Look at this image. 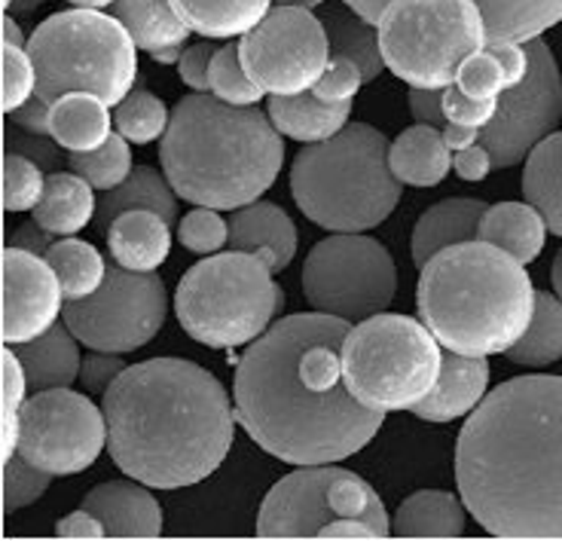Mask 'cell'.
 I'll return each instance as SVG.
<instances>
[{
	"mask_svg": "<svg viewBox=\"0 0 562 541\" xmlns=\"http://www.w3.org/2000/svg\"><path fill=\"white\" fill-rule=\"evenodd\" d=\"M349 322L327 313L279 318L241 356L233 380L236 419L269 457L334 465L380 435L382 414L355 398L342 373Z\"/></svg>",
	"mask_w": 562,
	"mask_h": 541,
	"instance_id": "obj_1",
	"label": "cell"
},
{
	"mask_svg": "<svg viewBox=\"0 0 562 541\" xmlns=\"http://www.w3.org/2000/svg\"><path fill=\"white\" fill-rule=\"evenodd\" d=\"M456 484L495 539H562V376H517L480 401L456 443Z\"/></svg>",
	"mask_w": 562,
	"mask_h": 541,
	"instance_id": "obj_2",
	"label": "cell"
},
{
	"mask_svg": "<svg viewBox=\"0 0 562 541\" xmlns=\"http://www.w3.org/2000/svg\"><path fill=\"white\" fill-rule=\"evenodd\" d=\"M101 398L113 465L144 486L202 484L233 447L229 395L196 361L150 358L132 364Z\"/></svg>",
	"mask_w": 562,
	"mask_h": 541,
	"instance_id": "obj_3",
	"label": "cell"
},
{
	"mask_svg": "<svg viewBox=\"0 0 562 541\" xmlns=\"http://www.w3.org/2000/svg\"><path fill=\"white\" fill-rule=\"evenodd\" d=\"M159 162L178 200L239 212L276 184L284 142L272 116L257 104L236 108L209 92H193L171 111Z\"/></svg>",
	"mask_w": 562,
	"mask_h": 541,
	"instance_id": "obj_4",
	"label": "cell"
},
{
	"mask_svg": "<svg viewBox=\"0 0 562 541\" xmlns=\"http://www.w3.org/2000/svg\"><path fill=\"white\" fill-rule=\"evenodd\" d=\"M522 267L483 239L443 248L422 267L419 318L450 352L505 356L535 315L538 291Z\"/></svg>",
	"mask_w": 562,
	"mask_h": 541,
	"instance_id": "obj_5",
	"label": "cell"
},
{
	"mask_svg": "<svg viewBox=\"0 0 562 541\" xmlns=\"http://www.w3.org/2000/svg\"><path fill=\"white\" fill-rule=\"evenodd\" d=\"M380 128L349 123L327 142L310 144L291 166V193L312 224L330 233H367L401 202V181Z\"/></svg>",
	"mask_w": 562,
	"mask_h": 541,
	"instance_id": "obj_6",
	"label": "cell"
},
{
	"mask_svg": "<svg viewBox=\"0 0 562 541\" xmlns=\"http://www.w3.org/2000/svg\"><path fill=\"white\" fill-rule=\"evenodd\" d=\"M135 46V37L116 15L83 7L49 15L29 37L37 99L53 108V101L68 92H92L116 108L138 77Z\"/></svg>",
	"mask_w": 562,
	"mask_h": 541,
	"instance_id": "obj_7",
	"label": "cell"
},
{
	"mask_svg": "<svg viewBox=\"0 0 562 541\" xmlns=\"http://www.w3.org/2000/svg\"><path fill=\"white\" fill-rule=\"evenodd\" d=\"M263 255L226 251L199 260L183 272L175 313L187 337L209 349L251 346L272 328L281 309V288Z\"/></svg>",
	"mask_w": 562,
	"mask_h": 541,
	"instance_id": "obj_8",
	"label": "cell"
},
{
	"mask_svg": "<svg viewBox=\"0 0 562 541\" xmlns=\"http://www.w3.org/2000/svg\"><path fill=\"white\" fill-rule=\"evenodd\" d=\"M440 368V340L425 322L409 315H370L342 342V373L349 392L380 414L413 410L435 392Z\"/></svg>",
	"mask_w": 562,
	"mask_h": 541,
	"instance_id": "obj_9",
	"label": "cell"
},
{
	"mask_svg": "<svg viewBox=\"0 0 562 541\" xmlns=\"http://www.w3.org/2000/svg\"><path fill=\"white\" fill-rule=\"evenodd\" d=\"M376 29L385 68L409 89H447L490 43L477 0H392Z\"/></svg>",
	"mask_w": 562,
	"mask_h": 541,
	"instance_id": "obj_10",
	"label": "cell"
},
{
	"mask_svg": "<svg viewBox=\"0 0 562 541\" xmlns=\"http://www.w3.org/2000/svg\"><path fill=\"white\" fill-rule=\"evenodd\" d=\"M358 517L389 539L392 523L376 489L355 471L334 465H303L281 477L257 514L260 539H318L327 523Z\"/></svg>",
	"mask_w": 562,
	"mask_h": 541,
	"instance_id": "obj_11",
	"label": "cell"
},
{
	"mask_svg": "<svg viewBox=\"0 0 562 541\" xmlns=\"http://www.w3.org/2000/svg\"><path fill=\"white\" fill-rule=\"evenodd\" d=\"M303 294L315 313L364 322L389 309L397 294V270L376 239L364 233H334L306 257Z\"/></svg>",
	"mask_w": 562,
	"mask_h": 541,
	"instance_id": "obj_12",
	"label": "cell"
},
{
	"mask_svg": "<svg viewBox=\"0 0 562 541\" xmlns=\"http://www.w3.org/2000/svg\"><path fill=\"white\" fill-rule=\"evenodd\" d=\"M169 313V294L156 272L108 267L104 285L86 300H74L61 315L70 334L95 352L126 356L154 340Z\"/></svg>",
	"mask_w": 562,
	"mask_h": 541,
	"instance_id": "obj_13",
	"label": "cell"
},
{
	"mask_svg": "<svg viewBox=\"0 0 562 541\" xmlns=\"http://www.w3.org/2000/svg\"><path fill=\"white\" fill-rule=\"evenodd\" d=\"M239 56L254 83L269 95L312 92L330 65V37L306 7H279L248 31Z\"/></svg>",
	"mask_w": 562,
	"mask_h": 541,
	"instance_id": "obj_14",
	"label": "cell"
},
{
	"mask_svg": "<svg viewBox=\"0 0 562 541\" xmlns=\"http://www.w3.org/2000/svg\"><path fill=\"white\" fill-rule=\"evenodd\" d=\"M108 447V416L70 388L34 392L22 410L19 453L53 477L83 474Z\"/></svg>",
	"mask_w": 562,
	"mask_h": 541,
	"instance_id": "obj_15",
	"label": "cell"
},
{
	"mask_svg": "<svg viewBox=\"0 0 562 541\" xmlns=\"http://www.w3.org/2000/svg\"><path fill=\"white\" fill-rule=\"evenodd\" d=\"M526 80L498 95L492 123L480 128V144L490 150L495 169L522 162L562 120V77L557 58L541 37L526 41Z\"/></svg>",
	"mask_w": 562,
	"mask_h": 541,
	"instance_id": "obj_16",
	"label": "cell"
},
{
	"mask_svg": "<svg viewBox=\"0 0 562 541\" xmlns=\"http://www.w3.org/2000/svg\"><path fill=\"white\" fill-rule=\"evenodd\" d=\"M61 282L49 260L22 248H3V346H22L43 337L61 315Z\"/></svg>",
	"mask_w": 562,
	"mask_h": 541,
	"instance_id": "obj_17",
	"label": "cell"
},
{
	"mask_svg": "<svg viewBox=\"0 0 562 541\" xmlns=\"http://www.w3.org/2000/svg\"><path fill=\"white\" fill-rule=\"evenodd\" d=\"M346 3H351L376 25L392 0H346ZM477 7L486 19L490 43H526L562 22V0H477Z\"/></svg>",
	"mask_w": 562,
	"mask_h": 541,
	"instance_id": "obj_18",
	"label": "cell"
},
{
	"mask_svg": "<svg viewBox=\"0 0 562 541\" xmlns=\"http://www.w3.org/2000/svg\"><path fill=\"white\" fill-rule=\"evenodd\" d=\"M86 511H92L108 527V539H159L162 536V508L132 481H108L89 489L83 499Z\"/></svg>",
	"mask_w": 562,
	"mask_h": 541,
	"instance_id": "obj_19",
	"label": "cell"
},
{
	"mask_svg": "<svg viewBox=\"0 0 562 541\" xmlns=\"http://www.w3.org/2000/svg\"><path fill=\"white\" fill-rule=\"evenodd\" d=\"M486 388H490L486 358L459 356L447 349L435 392L413 407V416H419L425 422H452L459 416L474 414L480 401L486 398Z\"/></svg>",
	"mask_w": 562,
	"mask_h": 541,
	"instance_id": "obj_20",
	"label": "cell"
},
{
	"mask_svg": "<svg viewBox=\"0 0 562 541\" xmlns=\"http://www.w3.org/2000/svg\"><path fill=\"white\" fill-rule=\"evenodd\" d=\"M229 248L263 255L279 275L291 267L296 255L294 221L272 202H251L229 217Z\"/></svg>",
	"mask_w": 562,
	"mask_h": 541,
	"instance_id": "obj_21",
	"label": "cell"
},
{
	"mask_svg": "<svg viewBox=\"0 0 562 541\" xmlns=\"http://www.w3.org/2000/svg\"><path fill=\"white\" fill-rule=\"evenodd\" d=\"M108 251L126 270L156 272L171 255V224L150 208L123 212L108 229Z\"/></svg>",
	"mask_w": 562,
	"mask_h": 541,
	"instance_id": "obj_22",
	"label": "cell"
},
{
	"mask_svg": "<svg viewBox=\"0 0 562 541\" xmlns=\"http://www.w3.org/2000/svg\"><path fill=\"white\" fill-rule=\"evenodd\" d=\"M315 15L322 19L324 31L330 37V53L349 56L364 74V83H373L385 71L380 29H373V22L358 13L351 3L324 0L322 7H315Z\"/></svg>",
	"mask_w": 562,
	"mask_h": 541,
	"instance_id": "obj_23",
	"label": "cell"
},
{
	"mask_svg": "<svg viewBox=\"0 0 562 541\" xmlns=\"http://www.w3.org/2000/svg\"><path fill=\"white\" fill-rule=\"evenodd\" d=\"M483 214L486 205L480 200H443L431 205L413 227V239H409L413 263L422 270L437 251L459 243H474Z\"/></svg>",
	"mask_w": 562,
	"mask_h": 541,
	"instance_id": "obj_24",
	"label": "cell"
},
{
	"mask_svg": "<svg viewBox=\"0 0 562 541\" xmlns=\"http://www.w3.org/2000/svg\"><path fill=\"white\" fill-rule=\"evenodd\" d=\"M394 178L409 187H437L452 169V150L443 128L437 126H409L401 132L389 147Z\"/></svg>",
	"mask_w": 562,
	"mask_h": 541,
	"instance_id": "obj_25",
	"label": "cell"
},
{
	"mask_svg": "<svg viewBox=\"0 0 562 541\" xmlns=\"http://www.w3.org/2000/svg\"><path fill=\"white\" fill-rule=\"evenodd\" d=\"M269 116L284 138L294 142L318 144L339 135L349 126L351 101L330 104L322 101L315 92H300V95H272L269 99Z\"/></svg>",
	"mask_w": 562,
	"mask_h": 541,
	"instance_id": "obj_26",
	"label": "cell"
},
{
	"mask_svg": "<svg viewBox=\"0 0 562 541\" xmlns=\"http://www.w3.org/2000/svg\"><path fill=\"white\" fill-rule=\"evenodd\" d=\"M104 104L92 92H68L49 108V138L68 154H89L111 138L113 120Z\"/></svg>",
	"mask_w": 562,
	"mask_h": 541,
	"instance_id": "obj_27",
	"label": "cell"
},
{
	"mask_svg": "<svg viewBox=\"0 0 562 541\" xmlns=\"http://www.w3.org/2000/svg\"><path fill=\"white\" fill-rule=\"evenodd\" d=\"M77 337L70 334V328L53 325L43 337L19 346V361L25 368L31 392H46V388H70L74 380L80 376L83 358L77 349Z\"/></svg>",
	"mask_w": 562,
	"mask_h": 541,
	"instance_id": "obj_28",
	"label": "cell"
},
{
	"mask_svg": "<svg viewBox=\"0 0 562 541\" xmlns=\"http://www.w3.org/2000/svg\"><path fill=\"white\" fill-rule=\"evenodd\" d=\"M477 239L502 248L520 263H532L544 251L548 221L529 202H498L480 217Z\"/></svg>",
	"mask_w": 562,
	"mask_h": 541,
	"instance_id": "obj_29",
	"label": "cell"
},
{
	"mask_svg": "<svg viewBox=\"0 0 562 541\" xmlns=\"http://www.w3.org/2000/svg\"><path fill=\"white\" fill-rule=\"evenodd\" d=\"M95 187L77 171H53L46 178L43 196L34 208V221L53 236H77L89 227V221L99 214L95 208Z\"/></svg>",
	"mask_w": 562,
	"mask_h": 541,
	"instance_id": "obj_30",
	"label": "cell"
},
{
	"mask_svg": "<svg viewBox=\"0 0 562 541\" xmlns=\"http://www.w3.org/2000/svg\"><path fill=\"white\" fill-rule=\"evenodd\" d=\"M464 501L452 493L422 489L394 511V539H459L464 536Z\"/></svg>",
	"mask_w": 562,
	"mask_h": 541,
	"instance_id": "obj_31",
	"label": "cell"
},
{
	"mask_svg": "<svg viewBox=\"0 0 562 541\" xmlns=\"http://www.w3.org/2000/svg\"><path fill=\"white\" fill-rule=\"evenodd\" d=\"M276 0H171L175 13L202 37H245L267 19Z\"/></svg>",
	"mask_w": 562,
	"mask_h": 541,
	"instance_id": "obj_32",
	"label": "cell"
},
{
	"mask_svg": "<svg viewBox=\"0 0 562 541\" xmlns=\"http://www.w3.org/2000/svg\"><path fill=\"white\" fill-rule=\"evenodd\" d=\"M132 208H150V212L162 214L169 224H175L178 221V193L169 184V178H162L150 166H138V169H132L123 184L113 187L101 196L95 224L108 233L113 221L123 212H132Z\"/></svg>",
	"mask_w": 562,
	"mask_h": 541,
	"instance_id": "obj_33",
	"label": "cell"
},
{
	"mask_svg": "<svg viewBox=\"0 0 562 541\" xmlns=\"http://www.w3.org/2000/svg\"><path fill=\"white\" fill-rule=\"evenodd\" d=\"M522 196L541 212L550 233L562 236V132H550L526 157Z\"/></svg>",
	"mask_w": 562,
	"mask_h": 541,
	"instance_id": "obj_34",
	"label": "cell"
},
{
	"mask_svg": "<svg viewBox=\"0 0 562 541\" xmlns=\"http://www.w3.org/2000/svg\"><path fill=\"white\" fill-rule=\"evenodd\" d=\"M113 13L150 56L162 49H181L190 37V29L178 19L171 0H116Z\"/></svg>",
	"mask_w": 562,
	"mask_h": 541,
	"instance_id": "obj_35",
	"label": "cell"
},
{
	"mask_svg": "<svg viewBox=\"0 0 562 541\" xmlns=\"http://www.w3.org/2000/svg\"><path fill=\"white\" fill-rule=\"evenodd\" d=\"M514 364L544 368L562 358V300L548 291L535 294V315L520 340L505 352Z\"/></svg>",
	"mask_w": 562,
	"mask_h": 541,
	"instance_id": "obj_36",
	"label": "cell"
},
{
	"mask_svg": "<svg viewBox=\"0 0 562 541\" xmlns=\"http://www.w3.org/2000/svg\"><path fill=\"white\" fill-rule=\"evenodd\" d=\"M46 260L56 270L61 294L68 303L95 294L108 279V263L99 255V248L83 243V239H74V236L53 243V248L46 251Z\"/></svg>",
	"mask_w": 562,
	"mask_h": 541,
	"instance_id": "obj_37",
	"label": "cell"
},
{
	"mask_svg": "<svg viewBox=\"0 0 562 541\" xmlns=\"http://www.w3.org/2000/svg\"><path fill=\"white\" fill-rule=\"evenodd\" d=\"M169 108L156 99L150 89H132L126 99L116 104L113 126L132 144H150L166 135L169 128Z\"/></svg>",
	"mask_w": 562,
	"mask_h": 541,
	"instance_id": "obj_38",
	"label": "cell"
},
{
	"mask_svg": "<svg viewBox=\"0 0 562 541\" xmlns=\"http://www.w3.org/2000/svg\"><path fill=\"white\" fill-rule=\"evenodd\" d=\"M128 138L113 132L108 142L89 154H68L70 171H77L95 190H113L132 174V147Z\"/></svg>",
	"mask_w": 562,
	"mask_h": 541,
	"instance_id": "obj_39",
	"label": "cell"
},
{
	"mask_svg": "<svg viewBox=\"0 0 562 541\" xmlns=\"http://www.w3.org/2000/svg\"><path fill=\"white\" fill-rule=\"evenodd\" d=\"M209 83L211 95H217L226 104H236V108H251L257 101L263 99L267 92L254 83L239 56V43H224L217 46V53L211 58L209 68Z\"/></svg>",
	"mask_w": 562,
	"mask_h": 541,
	"instance_id": "obj_40",
	"label": "cell"
},
{
	"mask_svg": "<svg viewBox=\"0 0 562 541\" xmlns=\"http://www.w3.org/2000/svg\"><path fill=\"white\" fill-rule=\"evenodd\" d=\"M43 187H46V178H43V169L34 159L13 154V150L3 157V208L7 212L37 208Z\"/></svg>",
	"mask_w": 562,
	"mask_h": 541,
	"instance_id": "obj_41",
	"label": "cell"
},
{
	"mask_svg": "<svg viewBox=\"0 0 562 541\" xmlns=\"http://www.w3.org/2000/svg\"><path fill=\"white\" fill-rule=\"evenodd\" d=\"M29 376L19 356L3 352V459H13L19 450V431H22V410H25V392H29Z\"/></svg>",
	"mask_w": 562,
	"mask_h": 541,
	"instance_id": "obj_42",
	"label": "cell"
},
{
	"mask_svg": "<svg viewBox=\"0 0 562 541\" xmlns=\"http://www.w3.org/2000/svg\"><path fill=\"white\" fill-rule=\"evenodd\" d=\"M3 77H0V89H3V111L13 114L19 111L25 101L37 95V68H34V58L29 49L15 46V43H3Z\"/></svg>",
	"mask_w": 562,
	"mask_h": 541,
	"instance_id": "obj_43",
	"label": "cell"
},
{
	"mask_svg": "<svg viewBox=\"0 0 562 541\" xmlns=\"http://www.w3.org/2000/svg\"><path fill=\"white\" fill-rule=\"evenodd\" d=\"M49 481H53V474L31 465L22 453L3 459V511L13 514L19 508L34 505L49 489Z\"/></svg>",
	"mask_w": 562,
	"mask_h": 541,
	"instance_id": "obj_44",
	"label": "cell"
},
{
	"mask_svg": "<svg viewBox=\"0 0 562 541\" xmlns=\"http://www.w3.org/2000/svg\"><path fill=\"white\" fill-rule=\"evenodd\" d=\"M178 239L193 255H217L221 248H229V221H224L217 208L196 205L193 212L183 214Z\"/></svg>",
	"mask_w": 562,
	"mask_h": 541,
	"instance_id": "obj_45",
	"label": "cell"
},
{
	"mask_svg": "<svg viewBox=\"0 0 562 541\" xmlns=\"http://www.w3.org/2000/svg\"><path fill=\"white\" fill-rule=\"evenodd\" d=\"M456 86L471 99L495 101L507 89V77L498 58L492 56L490 49H480L474 56L464 58L462 68L456 74Z\"/></svg>",
	"mask_w": 562,
	"mask_h": 541,
	"instance_id": "obj_46",
	"label": "cell"
},
{
	"mask_svg": "<svg viewBox=\"0 0 562 541\" xmlns=\"http://www.w3.org/2000/svg\"><path fill=\"white\" fill-rule=\"evenodd\" d=\"M364 86V74L361 68L351 61L349 56H334L327 71L322 74V80L315 83V95L322 101H330V104H342V101H351L358 95V89Z\"/></svg>",
	"mask_w": 562,
	"mask_h": 541,
	"instance_id": "obj_47",
	"label": "cell"
},
{
	"mask_svg": "<svg viewBox=\"0 0 562 541\" xmlns=\"http://www.w3.org/2000/svg\"><path fill=\"white\" fill-rule=\"evenodd\" d=\"M495 111H498V99L495 101L471 99V95H464L462 89H459L456 83L443 89V114H447V123L486 128L492 123Z\"/></svg>",
	"mask_w": 562,
	"mask_h": 541,
	"instance_id": "obj_48",
	"label": "cell"
},
{
	"mask_svg": "<svg viewBox=\"0 0 562 541\" xmlns=\"http://www.w3.org/2000/svg\"><path fill=\"white\" fill-rule=\"evenodd\" d=\"M123 371H126V364L120 361L116 352H95V349H92V356L83 358L80 380H83L86 392H92V395H104V392L113 385V380H116Z\"/></svg>",
	"mask_w": 562,
	"mask_h": 541,
	"instance_id": "obj_49",
	"label": "cell"
},
{
	"mask_svg": "<svg viewBox=\"0 0 562 541\" xmlns=\"http://www.w3.org/2000/svg\"><path fill=\"white\" fill-rule=\"evenodd\" d=\"M214 53H217V46H211V43H193L183 49L181 61H178L183 86H190L193 92H211L209 68Z\"/></svg>",
	"mask_w": 562,
	"mask_h": 541,
	"instance_id": "obj_50",
	"label": "cell"
},
{
	"mask_svg": "<svg viewBox=\"0 0 562 541\" xmlns=\"http://www.w3.org/2000/svg\"><path fill=\"white\" fill-rule=\"evenodd\" d=\"M486 49L498 58V65H502V71L507 77V89H514V86H520L526 80V71H529L526 43H490Z\"/></svg>",
	"mask_w": 562,
	"mask_h": 541,
	"instance_id": "obj_51",
	"label": "cell"
},
{
	"mask_svg": "<svg viewBox=\"0 0 562 541\" xmlns=\"http://www.w3.org/2000/svg\"><path fill=\"white\" fill-rule=\"evenodd\" d=\"M409 114L425 126H447L443 114V89H409Z\"/></svg>",
	"mask_w": 562,
	"mask_h": 541,
	"instance_id": "obj_52",
	"label": "cell"
},
{
	"mask_svg": "<svg viewBox=\"0 0 562 541\" xmlns=\"http://www.w3.org/2000/svg\"><path fill=\"white\" fill-rule=\"evenodd\" d=\"M7 144L13 147V154H22V157L34 159L41 169H58L61 166V154H58V144L46 142V135H31L25 132L22 138L10 135Z\"/></svg>",
	"mask_w": 562,
	"mask_h": 541,
	"instance_id": "obj_53",
	"label": "cell"
},
{
	"mask_svg": "<svg viewBox=\"0 0 562 541\" xmlns=\"http://www.w3.org/2000/svg\"><path fill=\"white\" fill-rule=\"evenodd\" d=\"M56 536L58 539H108V527L101 523L95 514L80 508V511H74L58 520Z\"/></svg>",
	"mask_w": 562,
	"mask_h": 541,
	"instance_id": "obj_54",
	"label": "cell"
},
{
	"mask_svg": "<svg viewBox=\"0 0 562 541\" xmlns=\"http://www.w3.org/2000/svg\"><path fill=\"white\" fill-rule=\"evenodd\" d=\"M492 169H495V166H492L490 150L480 142L471 144V147H464L459 154H452V171H456L462 181H483Z\"/></svg>",
	"mask_w": 562,
	"mask_h": 541,
	"instance_id": "obj_55",
	"label": "cell"
},
{
	"mask_svg": "<svg viewBox=\"0 0 562 541\" xmlns=\"http://www.w3.org/2000/svg\"><path fill=\"white\" fill-rule=\"evenodd\" d=\"M10 123L22 132H31V135H49V104L34 95L19 111L10 114Z\"/></svg>",
	"mask_w": 562,
	"mask_h": 541,
	"instance_id": "obj_56",
	"label": "cell"
},
{
	"mask_svg": "<svg viewBox=\"0 0 562 541\" xmlns=\"http://www.w3.org/2000/svg\"><path fill=\"white\" fill-rule=\"evenodd\" d=\"M7 245L22 248V251H31V255L46 257V251L53 248V233L46 227H41L37 221H31V224H22V227L10 233V243Z\"/></svg>",
	"mask_w": 562,
	"mask_h": 541,
	"instance_id": "obj_57",
	"label": "cell"
},
{
	"mask_svg": "<svg viewBox=\"0 0 562 541\" xmlns=\"http://www.w3.org/2000/svg\"><path fill=\"white\" fill-rule=\"evenodd\" d=\"M318 539H382V536L358 517H339L318 532Z\"/></svg>",
	"mask_w": 562,
	"mask_h": 541,
	"instance_id": "obj_58",
	"label": "cell"
},
{
	"mask_svg": "<svg viewBox=\"0 0 562 541\" xmlns=\"http://www.w3.org/2000/svg\"><path fill=\"white\" fill-rule=\"evenodd\" d=\"M443 138H447V144H450L452 154H459V150H464V147H471V144L480 142V128L447 123V126H443Z\"/></svg>",
	"mask_w": 562,
	"mask_h": 541,
	"instance_id": "obj_59",
	"label": "cell"
},
{
	"mask_svg": "<svg viewBox=\"0 0 562 541\" xmlns=\"http://www.w3.org/2000/svg\"><path fill=\"white\" fill-rule=\"evenodd\" d=\"M3 43H15V46H22L25 43V37H22V29L15 25V19H10V15H3Z\"/></svg>",
	"mask_w": 562,
	"mask_h": 541,
	"instance_id": "obj_60",
	"label": "cell"
},
{
	"mask_svg": "<svg viewBox=\"0 0 562 541\" xmlns=\"http://www.w3.org/2000/svg\"><path fill=\"white\" fill-rule=\"evenodd\" d=\"M550 279H553V291H557V297L562 300V248H560V255H557V260H553Z\"/></svg>",
	"mask_w": 562,
	"mask_h": 541,
	"instance_id": "obj_61",
	"label": "cell"
},
{
	"mask_svg": "<svg viewBox=\"0 0 562 541\" xmlns=\"http://www.w3.org/2000/svg\"><path fill=\"white\" fill-rule=\"evenodd\" d=\"M74 7H83V10H104V7H113L116 0H70Z\"/></svg>",
	"mask_w": 562,
	"mask_h": 541,
	"instance_id": "obj_62",
	"label": "cell"
},
{
	"mask_svg": "<svg viewBox=\"0 0 562 541\" xmlns=\"http://www.w3.org/2000/svg\"><path fill=\"white\" fill-rule=\"evenodd\" d=\"M43 0H13V10L10 13H34Z\"/></svg>",
	"mask_w": 562,
	"mask_h": 541,
	"instance_id": "obj_63",
	"label": "cell"
},
{
	"mask_svg": "<svg viewBox=\"0 0 562 541\" xmlns=\"http://www.w3.org/2000/svg\"><path fill=\"white\" fill-rule=\"evenodd\" d=\"M279 7H306V10H315V7H322L324 0H276Z\"/></svg>",
	"mask_w": 562,
	"mask_h": 541,
	"instance_id": "obj_64",
	"label": "cell"
}]
</instances>
